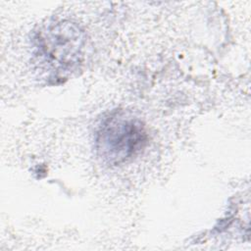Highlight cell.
Listing matches in <instances>:
<instances>
[{"mask_svg": "<svg viewBox=\"0 0 251 251\" xmlns=\"http://www.w3.org/2000/svg\"><path fill=\"white\" fill-rule=\"evenodd\" d=\"M146 138L145 127L139 119L125 111H117L97 131V151L105 162L120 165L141 151Z\"/></svg>", "mask_w": 251, "mask_h": 251, "instance_id": "1", "label": "cell"}, {"mask_svg": "<svg viewBox=\"0 0 251 251\" xmlns=\"http://www.w3.org/2000/svg\"><path fill=\"white\" fill-rule=\"evenodd\" d=\"M42 49L49 58L60 65H73L78 61L81 45V33L72 25H58L42 38Z\"/></svg>", "mask_w": 251, "mask_h": 251, "instance_id": "2", "label": "cell"}]
</instances>
